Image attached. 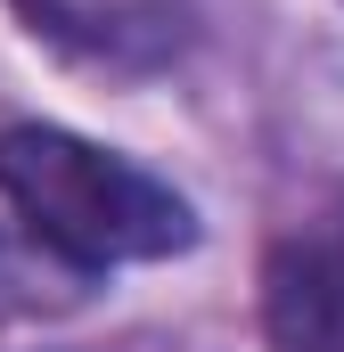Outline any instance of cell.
<instances>
[{"instance_id":"7a4b0ae2","label":"cell","mask_w":344,"mask_h":352,"mask_svg":"<svg viewBox=\"0 0 344 352\" xmlns=\"http://www.w3.org/2000/svg\"><path fill=\"white\" fill-rule=\"evenodd\" d=\"M25 16L33 41L66 50L74 66H98V74H164L189 58L197 41V8L189 0H8Z\"/></svg>"},{"instance_id":"3957f363","label":"cell","mask_w":344,"mask_h":352,"mask_svg":"<svg viewBox=\"0 0 344 352\" xmlns=\"http://www.w3.org/2000/svg\"><path fill=\"white\" fill-rule=\"evenodd\" d=\"M270 352H344V213L303 221L262 263Z\"/></svg>"},{"instance_id":"277c9868","label":"cell","mask_w":344,"mask_h":352,"mask_svg":"<svg viewBox=\"0 0 344 352\" xmlns=\"http://www.w3.org/2000/svg\"><path fill=\"white\" fill-rule=\"evenodd\" d=\"M90 270L58 263L50 246H33L17 221H0V320H58V311H74L90 303Z\"/></svg>"},{"instance_id":"6da1fadb","label":"cell","mask_w":344,"mask_h":352,"mask_svg":"<svg viewBox=\"0 0 344 352\" xmlns=\"http://www.w3.org/2000/svg\"><path fill=\"white\" fill-rule=\"evenodd\" d=\"M0 205L33 246H50L90 278H107L115 263H164L197 246V205L172 180L58 123L0 131Z\"/></svg>"}]
</instances>
